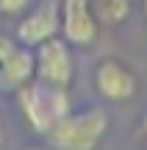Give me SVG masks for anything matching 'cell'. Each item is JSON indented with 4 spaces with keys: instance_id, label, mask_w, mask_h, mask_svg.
<instances>
[{
    "instance_id": "6da1fadb",
    "label": "cell",
    "mask_w": 147,
    "mask_h": 150,
    "mask_svg": "<svg viewBox=\"0 0 147 150\" xmlns=\"http://www.w3.org/2000/svg\"><path fill=\"white\" fill-rule=\"evenodd\" d=\"M108 131V114L103 108L67 111L47 131V142L56 150H94Z\"/></svg>"
},
{
    "instance_id": "7a4b0ae2",
    "label": "cell",
    "mask_w": 147,
    "mask_h": 150,
    "mask_svg": "<svg viewBox=\"0 0 147 150\" xmlns=\"http://www.w3.org/2000/svg\"><path fill=\"white\" fill-rule=\"evenodd\" d=\"M17 100L25 114L28 125L36 134H47L67 111H70V95L67 89L50 86L44 81H28L17 89Z\"/></svg>"
},
{
    "instance_id": "3957f363",
    "label": "cell",
    "mask_w": 147,
    "mask_h": 150,
    "mask_svg": "<svg viewBox=\"0 0 147 150\" xmlns=\"http://www.w3.org/2000/svg\"><path fill=\"white\" fill-rule=\"evenodd\" d=\"M33 75H36L39 81H44V83H50V86L67 89V86L72 83V75H75V64H72L70 45H67L64 39H58V36L36 45Z\"/></svg>"
},
{
    "instance_id": "277c9868",
    "label": "cell",
    "mask_w": 147,
    "mask_h": 150,
    "mask_svg": "<svg viewBox=\"0 0 147 150\" xmlns=\"http://www.w3.org/2000/svg\"><path fill=\"white\" fill-rule=\"evenodd\" d=\"M58 31L67 45L89 47L100 33V20L92 11V0H61L58 6Z\"/></svg>"
},
{
    "instance_id": "5b68a950",
    "label": "cell",
    "mask_w": 147,
    "mask_h": 150,
    "mask_svg": "<svg viewBox=\"0 0 147 150\" xmlns=\"http://www.w3.org/2000/svg\"><path fill=\"white\" fill-rule=\"evenodd\" d=\"M94 86L111 103H128L139 92V78L120 59H103L94 70Z\"/></svg>"
},
{
    "instance_id": "8992f818",
    "label": "cell",
    "mask_w": 147,
    "mask_h": 150,
    "mask_svg": "<svg viewBox=\"0 0 147 150\" xmlns=\"http://www.w3.org/2000/svg\"><path fill=\"white\" fill-rule=\"evenodd\" d=\"M58 33V3L56 0H44L39 3L25 20L17 25V39L25 47H36V45L47 42Z\"/></svg>"
},
{
    "instance_id": "52a82bcc",
    "label": "cell",
    "mask_w": 147,
    "mask_h": 150,
    "mask_svg": "<svg viewBox=\"0 0 147 150\" xmlns=\"http://www.w3.org/2000/svg\"><path fill=\"white\" fill-rule=\"evenodd\" d=\"M31 78H33V53L25 45H17L0 33V81L8 89H20Z\"/></svg>"
},
{
    "instance_id": "ba28073f",
    "label": "cell",
    "mask_w": 147,
    "mask_h": 150,
    "mask_svg": "<svg viewBox=\"0 0 147 150\" xmlns=\"http://www.w3.org/2000/svg\"><path fill=\"white\" fill-rule=\"evenodd\" d=\"M131 14V0H97V20L120 25Z\"/></svg>"
},
{
    "instance_id": "9c48e42d",
    "label": "cell",
    "mask_w": 147,
    "mask_h": 150,
    "mask_svg": "<svg viewBox=\"0 0 147 150\" xmlns=\"http://www.w3.org/2000/svg\"><path fill=\"white\" fill-rule=\"evenodd\" d=\"M33 0H0V14H20Z\"/></svg>"
},
{
    "instance_id": "30bf717a",
    "label": "cell",
    "mask_w": 147,
    "mask_h": 150,
    "mask_svg": "<svg viewBox=\"0 0 147 150\" xmlns=\"http://www.w3.org/2000/svg\"><path fill=\"white\" fill-rule=\"evenodd\" d=\"M142 134H144V139H147V114L142 117Z\"/></svg>"
},
{
    "instance_id": "8fae6325",
    "label": "cell",
    "mask_w": 147,
    "mask_h": 150,
    "mask_svg": "<svg viewBox=\"0 0 147 150\" xmlns=\"http://www.w3.org/2000/svg\"><path fill=\"white\" fill-rule=\"evenodd\" d=\"M22 150H44V147H36V145H28V147H22Z\"/></svg>"
},
{
    "instance_id": "7c38bea8",
    "label": "cell",
    "mask_w": 147,
    "mask_h": 150,
    "mask_svg": "<svg viewBox=\"0 0 147 150\" xmlns=\"http://www.w3.org/2000/svg\"><path fill=\"white\" fill-rule=\"evenodd\" d=\"M0 142H3V117H0Z\"/></svg>"
},
{
    "instance_id": "4fadbf2b",
    "label": "cell",
    "mask_w": 147,
    "mask_h": 150,
    "mask_svg": "<svg viewBox=\"0 0 147 150\" xmlns=\"http://www.w3.org/2000/svg\"><path fill=\"white\" fill-rule=\"evenodd\" d=\"M142 8H144V17H147V0H142Z\"/></svg>"
}]
</instances>
